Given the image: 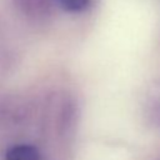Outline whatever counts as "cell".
Segmentation results:
<instances>
[{"label": "cell", "instance_id": "obj_1", "mask_svg": "<svg viewBox=\"0 0 160 160\" xmlns=\"http://www.w3.org/2000/svg\"><path fill=\"white\" fill-rule=\"evenodd\" d=\"M16 9L31 20H42L50 15L54 0H12Z\"/></svg>", "mask_w": 160, "mask_h": 160}, {"label": "cell", "instance_id": "obj_2", "mask_svg": "<svg viewBox=\"0 0 160 160\" xmlns=\"http://www.w3.org/2000/svg\"><path fill=\"white\" fill-rule=\"evenodd\" d=\"M2 160H44V155L30 142H16L5 149Z\"/></svg>", "mask_w": 160, "mask_h": 160}, {"label": "cell", "instance_id": "obj_3", "mask_svg": "<svg viewBox=\"0 0 160 160\" xmlns=\"http://www.w3.org/2000/svg\"><path fill=\"white\" fill-rule=\"evenodd\" d=\"M58 2L68 11L78 12L86 9L90 4V0H58Z\"/></svg>", "mask_w": 160, "mask_h": 160}, {"label": "cell", "instance_id": "obj_4", "mask_svg": "<svg viewBox=\"0 0 160 160\" xmlns=\"http://www.w3.org/2000/svg\"><path fill=\"white\" fill-rule=\"evenodd\" d=\"M10 54L8 51V49L0 42V76L6 71V69L9 68L10 64Z\"/></svg>", "mask_w": 160, "mask_h": 160}, {"label": "cell", "instance_id": "obj_5", "mask_svg": "<svg viewBox=\"0 0 160 160\" xmlns=\"http://www.w3.org/2000/svg\"><path fill=\"white\" fill-rule=\"evenodd\" d=\"M158 160H160V158H159V159H158Z\"/></svg>", "mask_w": 160, "mask_h": 160}]
</instances>
